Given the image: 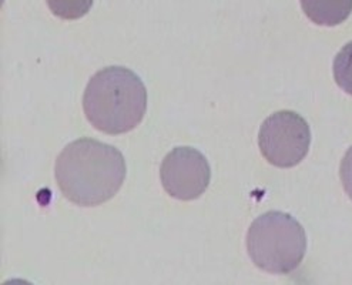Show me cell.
<instances>
[{"label": "cell", "mask_w": 352, "mask_h": 285, "mask_svg": "<svg viewBox=\"0 0 352 285\" xmlns=\"http://www.w3.org/2000/svg\"><path fill=\"white\" fill-rule=\"evenodd\" d=\"M54 176L69 201L80 207H96L119 193L127 166L119 148L85 137L62 150L56 160Z\"/></svg>", "instance_id": "cell-1"}, {"label": "cell", "mask_w": 352, "mask_h": 285, "mask_svg": "<svg viewBox=\"0 0 352 285\" xmlns=\"http://www.w3.org/2000/svg\"><path fill=\"white\" fill-rule=\"evenodd\" d=\"M83 110L93 127L123 135L139 126L147 110V90L134 71L111 66L97 71L83 96Z\"/></svg>", "instance_id": "cell-2"}, {"label": "cell", "mask_w": 352, "mask_h": 285, "mask_svg": "<svg viewBox=\"0 0 352 285\" xmlns=\"http://www.w3.org/2000/svg\"><path fill=\"white\" fill-rule=\"evenodd\" d=\"M247 251L260 270L270 274H289L300 267L305 257L307 236L292 216L268 212L250 225Z\"/></svg>", "instance_id": "cell-3"}, {"label": "cell", "mask_w": 352, "mask_h": 285, "mask_svg": "<svg viewBox=\"0 0 352 285\" xmlns=\"http://www.w3.org/2000/svg\"><path fill=\"white\" fill-rule=\"evenodd\" d=\"M311 130L296 111H277L264 120L258 133V146L264 159L276 167L289 168L308 155Z\"/></svg>", "instance_id": "cell-4"}, {"label": "cell", "mask_w": 352, "mask_h": 285, "mask_svg": "<svg viewBox=\"0 0 352 285\" xmlns=\"http://www.w3.org/2000/svg\"><path fill=\"white\" fill-rule=\"evenodd\" d=\"M160 179L167 194L175 200L191 201L207 190L211 179L204 155L192 147L171 150L160 166Z\"/></svg>", "instance_id": "cell-5"}, {"label": "cell", "mask_w": 352, "mask_h": 285, "mask_svg": "<svg viewBox=\"0 0 352 285\" xmlns=\"http://www.w3.org/2000/svg\"><path fill=\"white\" fill-rule=\"evenodd\" d=\"M304 13L320 26H337L352 13V0H300Z\"/></svg>", "instance_id": "cell-6"}, {"label": "cell", "mask_w": 352, "mask_h": 285, "mask_svg": "<svg viewBox=\"0 0 352 285\" xmlns=\"http://www.w3.org/2000/svg\"><path fill=\"white\" fill-rule=\"evenodd\" d=\"M334 79L345 93L352 96V42L346 43L336 56Z\"/></svg>", "instance_id": "cell-7"}, {"label": "cell", "mask_w": 352, "mask_h": 285, "mask_svg": "<svg viewBox=\"0 0 352 285\" xmlns=\"http://www.w3.org/2000/svg\"><path fill=\"white\" fill-rule=\"evenodd\" d=\"M47 6L57 17L76 21L83 17L93 6L94 0H46Z\"/></svg>", "instance_id": "cell-8"}, {"label": "cell", "mask_w": 352, "mask_h": 285, "mask_svg": "<svg viewBox=\"0 0 352 285\" xmlns=\"http://www.w3.org/2000/svg\"><path fill=\"white\" fill-rule=\"evenodd\" d=\"M340 176L346 196L352 200V147L346 151L341 161Z\"/></svg>", "instance_id": "cell-9"}, {"label": "cell", "mask_w": 352, "mask_h": 285, "mask_svg": "<svg viewBox=\"0 0 352 285\" xmlns=\"http://www.w3.org/2000/svg\"><path fill=\"white\" fill-rule=\"evenodd\" d=\"M2 285H33V284L26 280H22V278H14V280H9V281L3 282Z\"/></svg>", "instance_id": "cell-10"}]
</instances>
